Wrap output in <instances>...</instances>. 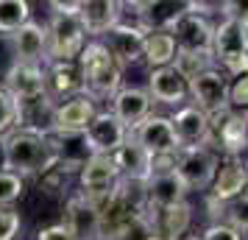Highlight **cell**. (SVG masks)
<instances>
[{
    "label": "cell",
    "instance_id": "6da1fadb",
    "mask_svg": "<svg viewBox=\"0 0 248 240\" xmlns=\"http://www.w3.org/2000/svg\"><path fill=\"white\" fill-rule=\"evenodd\" d=\"M56 165V151L50 137H39L31 131L12 128L3 137V171L14 173L20 179L28 176H42Z\"/></svg>",
    "mask_w": 248,
    "mask_h": 240
},
{
    "label": "cell",
    "instance_id": "7a4b0ae2",
    "mask_svg": "<svg viewBox=\"0 0 248 240\" xmlns=\"http://www.w3.org/2000/svg\"><path fill=\"white\" fill-rule=\"evenodd\" d=\"M76 73L81 92L90 95L92 101H112V95L123 87V70L117 67V62L98 39L84 45L76 59Z\"/></svg>",
    "mask_w": 248,
    "mask_h": 240
},
{
    "label": "cell",
    "instance_id": "3957f363",
    "mask_svg": "<svg viewBox=\"0 0 248 240\" xmlns=\"http://www.w3.org/2000/svg\"><path fill=\"white\" fill-rule=\"evenodd\" d=\"M47 34V64H76L78 53L87 45V31L78 17V3H50V20L45 25Z\"/></svg>",
    "mask_w": 248,
    "mask_h": 240
},
{
    "label": "cell",
    "instance_id": "277c9868",
    "mask_svg": "<svg viewBox=\"0 0 248 240\" xmlns=\"http://www.w3.org/2000/svg\"><path fill=\"white\" fill-rule=\"evenodd\" d=\"M209 53L215 59V67H223L232 79L246 76L248 70V34H246V20L223 17L212 31V48Z\"/></svg>",
    "mask_w": 248,
    "mask_h": 240
},
{
    "label": "cell",
    "instance_id": "5b68a950",
    "mask_svg": "<svg viewBox=\"0 0 248 240\" xmlns=\"http://www.w3.org/2000/svg\"><path fill=\"white\" fill-rule=\"evenodd\" d=\"M212 31L215 23L206 17L201 3H190V9L179 14L168 34L173 36L176 53H206L212 48Z\"/></svg>",
    "mask_w": 248,
    "mask_h": 240
},
{
    "label": "cell",
    "instance_id": "8992f818",
    "mask_svg": "<svg viewBox=\"0 0 248 240\" xmlns=\"http://www.w3.org/2000/svg\"><path fill=\"white\" fill-rule=\"evenodd\" d=\"M220 157L212 148H181L173 157V171L187 193H206L212 187Z\"/></svg>",
    "mask_w": 248,
    "mask_h": 240
},
{
    "label": "cell",
    "instance_id": "52a82bcc",
    "mask_svg": "<svg viewBox=\"0 0 248 240\" xmlns=\"http://www.w3.org/2000/svg\"><path fill=\"white\" fill-rule=\"evenodd\" d=\"M128 137L134 140L151 160H168V157H176L181 151L168 114L151 112L145 120H140V123L128 131Z\"/></svg>",
    "mask_w": 248,
    "mask_h": 240
},
{
    "label": "cell",
    "instance_id": "ba28073f",
    "mask_svg": "<svg viewBox=\"0 0 248 240\" xmlns=\"http://www.w3.org/2000/svg\"><path fill=\"white\" fill-rule=\"evenodd\" d=\"M248 145V117L246 112L223 109L209 117V145L215 154L223 151V157H243Z\"/></svg>",
    "mask_w": 248,
    "mask_h": 240
},
{
    "label": "cell",
    "instance_id": "9c48e42d",
    "mask_svg": "<svg viewBox=\"0 0 248 240\" xmlns=\"http://www.w3.org/2000/svg\"><path fill=\"white\" fill-rule=\"evenodd\" d=\"M142 193H145V209H168L187 201V190L173 171V157L154 160V171L142 182Z\"/></svg>",
    "mask_w": 248,
    "mask_h": 240
},
{
    "label": "cell",
    "instance_id": "30bf717a",
    "mask_svg": "<svg viewBox=\"0 0 248 240\" xmlns=\"http://www.w3.org/2000/svg\"><path fill=\"white\" fill-rule=\"evenodd\" d=\"M128 137V128L114 117L109 109L103 112H95L87 128L81 131V140H84V148L90 157H112L114 151L120 148Z\"/></svg>",
    "mask_w": 248,
    "mask_h": 240
},
{
    "label": "cell",
    "instance_id": "8fae6325",
    "mask_svg": "<svg viewBox=\"0 0 248 240\" xmlns=\"http://www.w3.org/2000/svg\"><path fill=\"white\" fill-rule=\"evenodd\" d=\"M187 98L192 101L195 109H201L209 117L229 109V79H226V73L212 67L201 76H195L187 84Z\"/></svg>",
    "mask_w": 248,
    "mask_h": 240
},
{
    "label": "cell",
    "instance_id": "7c38bea8",
    "mask_svg": "<svg viewBox=\"0 0 248 240\" xmlns=\"http://www.w3.org/2000/svg\"><path fill=\"white\" fill-rule=\"evenodd\" d=\"M117 182H120V176H117L112 157H87L84 165L78 168V193L87 195L95 207L117 187Z\"/></svg>",
    "mask_w": 248,
    "mask_h": 240
},
{
    "label": "cell",
    "instance_id": "4fadbf2b",
    "mask_svg": "<svg viewBox=\"0 0 248 240\" xmlns=\"http://www.w3.org/2000/svg\"><path fill=\"white\" fill-rule=\"evenodd\" d=\"M170 126L179 140V148H206L209 145V114L184 103L170 114Z\"/></svg>",
    "mask_w": 248,
    "mask_h": 240
},
{
    "label": "cell",
    "instance_id": "5bb4252c",
    "mask_svg": "<svg viewBox=\"0 0 248 240\" xmlns=\"http://www.w3.org/2000/svg\"><path fill=\"white\" fill-rule=\"evenodd\" d=\"M14 103L20 101H31L45 95V67L42 64H23V62H14L12 67L6 70L3 76V87Z\"/></svg>",
    "mask_w": 248,
    "mask_h": 240
},
{
    "label": "cell",
    "instance_id": "9a60e30c",
    "mask_svg": "<svg viewBox=\"0 0 248 240\" xmlns=\"http://www.w3.org/2000/svg\"><path fill=\"white\" fill-rule=\"evenodd\" d=\"M246 184H248V168L243 157H223V162H217L215 171L212 187H209V198L229 204L240 195H246Z\"/></svg>",
    "mask_w": 248,
    "mask_h": 240
},
{
    "label": "cell",
    "instance_id": "2e32d148",
    "mask_svg": "<svg viewBox=\"0 0 248 240\" xmlns=\"http://www.w3.org/2000/svg\"><path fill=\"white\" fill-rule=\"evenodd\" d=\"M142 36H145V31L117 23L112 31H106L101 36V45L109 50V56L117 62V67L123 70L142 62Z\"/></svg>",
    "mask_w": 248,
    "mask_h": 240
},
{
    "label": "cell",
    "instance_id": "e0dca14e",
    "mask_svg": "<svg viewBox=\"0 0 248 240\" xmlns=\"http://www.w3.org/2000/svg\"><path fill=\"white\" fill-rule=\"evenodd\" d=\"M62 226L70 232L73 240H101L98 232V209L87 195L73 193L64 201V221Z\"/></svg>",
    "mask_w": 248,
    "mask_h": 240
},
{
    "label": "cell",
    "instance_id": "ac0fdd59",
    "mask_svg": "<svg viewBox=\"0 0 248 240\" xmlns=\"http://www.w3.org/2000/svg\"><path fill=\"white\" fill-rule=\"evenodd\" d=\"M98 112V106L90 95H73L67 101L56 103V112H53V134H81L87 123Z\"/></svg>",
    "mask_w": 248,
    "mask_h": 240
},
{
    "label": "cell",
    "instance_id": "d6986e66",
    "mask_svg": "<svg viewBox=\"0 0 248 240\" xmlns=\"http://www.w3.org/2000/svg\"><path fill=\"white\" fill-rule=\"evenodd\" d=\"M148 98L154 103H165V106H173L179 109L187 103V81L179 76V70L173 67H159V70H151L148 76Z\"/></svg>",
    "mask_w": 248,
    "mask_h": 240
},
{
    "label": "cell",
    "instance_id": "ffe728a7",
    "mask_svg": "<svg viewBox=\"0 0 248 240\" xmlns=\"http://www.w3.org/2000/svg\"><path fill=\"white\" fill-rule=\"evenodd\" d=\"M12 48H14V62H23V64H47V34L42 23H28L14 31L12 36Z\"/></svg>",
    "mask_w": 248,
    "mask_h": 240
},
{
    "label": "cell",
    "instance_id": "44dd1931",
    "mask_svg": "<svg viewBox=\"0 0 248 240\" xmlns=\"http://www.w3.org/2000/svg\"><path fill=\"white\" fill-rule=\"evenodd\" d=\"M151 109H154V101L148 98V92L142 87H120L112 95V109L109 112L131 131L140 120H145L151 114Z\"/></svg>",
    "mask_w": 248,
    "mask_h": 240
},
{
    "label": "cell",
    "instance_id": "7402d4cb",
    "mask_svg": "<svg viewBox=\"0 0 248 240\" xmlns=\"http://www.w3.org/2000/svg\"><path fill=\"white\" fill-rule=\"evenodd\" d=\"M17 106V117H14V128L20 131H31L39 137L53 134V112H56V103H50L45 95L31 98V101H20Z\"/></svg>",
    "mask_w": 248,
    "mask_h": 240
},
{
    "label": "cell",
    "instance_id": "603a6c76",
    "mask_svg": "<svg viewBox=\"0 0 248 240\" xmlns=\"http://www.w3.org/2000/svg\"><path fill=\"white\" fill-rule=\"evenodd\" d=\"M78 17L87 36H103L120 23V3L117 0H81Z\"/></svg>",
    "mask_w": 248,
    "mask_h": 240
},
{
    "label": "cell",
    "instance_id": "cb8c5ba5",
    "mask_svg": "<svg viewBox=\"0 0 248 240\" xmlns=\"http://www.w3.org/2000/svg\"><path fill=\"white\" fill-rule=\"evenodd\" d=\"M112 162L117 168V176L125 182H145L154 171V160L131 137H125V143L112 154Z\"/></svg>",
    "mask_w": 248,
    "mask_h": 240
},
{
    "label": "cell",
    "instance_id": "d4e9b609",
    "mask_svg": "<svg viewBox=\"0 0 248 240\" xmlns=\"http://www.w3.org/2000/svg\"><path fill=\"white\" fill-rule=\"evenodd\" d=\"M81 84H78V73L76 64H62V62H50L45 64V98L50 103H62L78 95Z\"/></svg>",
    "mask_w": 248,
    "mask_h": 240
},
{
    "label": "cell",
    "instance_id": "484cf974",
    "mask_svg": "<svg viewBox=\"0 0 248 240\" xmlns=\"http://www.w3.org/2000/svg\"><path fill=\"white\" fill-rule=\"evenodd\" d=\"M190 9V3H173V0H154V3H137V20L142 31H168L173 20Z\"/></svg>",
    "mask_w": 248,
    "mask_h": 240
},
{
    "label": "cell",
    "instance_id": "4316f807",
    "mask_svg": "<svg viewBox=\"0 0 248 240\" xmlns=\"http://www.w3.org/2000/svg\"><path fill=\"white\" fill-rule=\"evenodd\" d=\"M176 59V45L168 31H145L142 36V62L151 70L170 67Z\"/></svg>",
    "mask_w": 248,
    "mask_h": 240
},
{
    "label": "cell",
    "instance_id": "83f0119b",
    "mask_svg": "<svg viewBox=\"0 0 248 240\" xmlns=\"http://www.w3.org/2000/svg\"><path fill=\"white\" fill-rule=\"evenodd\" d=\"M31 3L25 0H0V34L12 36L31 20Z\"/></svg>",
    "mask_w": 248,
    "mask_h": 240
},
{
    "label": "cell",
    "instance_id": "f1b7e54d",
    "mask_svg": "<svg viewBox=\"0 0 248 240\" xmlns=\"http://www.w3.org/2000/svg\"><path fill=\"white\" fill-rule=\"evenodd\" d=\"M173 67L179 70V76L190 84L195 76H201V73H206V70L215 67V59H212L209 50H206V53H176Z\"/></svg>",
    "mask_w": 248,
    "mask_h": 240
},
{
    "label": "cell",
    "instance_id": "f546056e",
    "mask_svg": "<svg viewBox=\"0 0 248 240\" xmlns=\"http://www.w3.org/2000/svg\"><path fill=\"white\" fill-rule=\"evenodd\" d=\"M25 193V182L9 171H0V207H14Z\"/></svg>",
    "mask_w": 248,
    "mask_h": 240
},
{
    "label": "cell",
    "instance_id": "4dcf8cb0",
    "mask_svg": "<svg viewBox=\"0 0 248 240\" xmlns=\"http://www.w3.org/2000/svg\"><path fill=\"white\" fill-rule=\"evenodd\" d=\"M23 229V218L14 207H0V240H17Z\"/></svg>",
    "mask_w": 248,
    "mask_h": 240
},
{
    "label": "cell",
    "instance_id": "1f68e13d",
    "mask_svg": "<svg viewBox=\"0 0 248 240\" xmlns=\"http://www.w3.org/2000/svg\"><path fill=\"white\" fill-rule=\"evenodd\" d=\"M248 103V79L246 76H237L229 81V109L232 112H246Z\"/></svg>",
    "mask_w": 248,
    "mask_h": 240
},
{
    "label": "cell",
    "instance_id": "d6a6232c",
    "mask_svg": "<svg viewBox=\"0 0 248 240\" xmlns=\"http://www.w3.org/2000/svg\"><path fill=\"white\" fill-rule=\"evenodd\" d=\"M14 117H17V106L6 92L0 90V137H6L14 128Z\"/></svg>",
    "mask_w": 248,
    "mask_h": 240
},
{
    "label": "cell",
    "instance_id": "836d02e7",
    "mask_svg": "<svg viewBox=\"0 0 248 240\" xmlns=\"http://www.w3.org/2000/svg\"><path fill=\"white\" fill-rule=\"evenodd\" d=\"M201 240H243V235H237L232 226L226 224H209L203 229V235H198Z\"/></svg>",
    "mask_w": 248,
    "mask_h": 240
},
{
    "label": "cell",
    "instance_id": "e575fe53",
    "mask_svg": "<svg viewBox=\"0 0 248 240\" xmlns=\"http://www.w3.org/2000/svg\"><path fill=\"white\" fill-rule=\"evenodd\" d=\"M36 240H73L70 238V232L62 224H53V226H45L36 232Z\"/></svg>",
    "mask_w": 248,
    "mask_h": 240
},
{
    "label": "cell",
    "instance_id": "d590c367",
    "mask_svg": "<svg viewBox=\"0 0 248 240\" xmlns=\"http://www.w3.org/2000/svg\"><path fill=\"white\" fill-rule=\"evenodd\" d=\"M0 171H3V137H0Z\"/></svg>",
    "mask_w": 248,
    "mask_h": 240
},
{
    "label": "cell",
    "instance_id": "8d00e7d4",
    "mask_svg": "<svg viewBox=\"0 0 248 240\" xmlns=\"http://www.w3.org/2000/svg\"><path fill=\"white\" fill-rule=\"evenodd\" d=\"M179 240H201L198 235H184V238H179Z\"/></svg>",
    "mask_w": 248,
    "mask_h": 240
},
{
    "label": "cell",
    "instance_id": "74e56055",
    "mask_svg": "<svg viewBox=\"0 0 248 240\" xmlns=\"http://www.w3.org/2000/svg\"><path fill=\"white\" fill-rule=\"evenodd\" d=\"M145 240H165V238H156V235H148Z\"/></svg>",
    "mask_w": 248,
    "mask_h": 240
}]
</instances>
